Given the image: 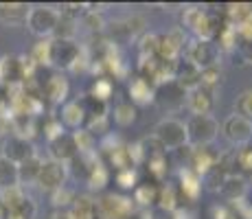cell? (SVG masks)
I'll use <instances>...</instances> for the list:
<instances>
[{
  "label": "cell",
  "mask_w": 252,
  "mask_h": 219,
  "mask_svg": "<svg viewBox=\"0 0 252 219\" xmlns=\"http://www.w3.org/2000/svg\"><path fill=\"white\" fill-rule=\"evenodd\" d=\"M184 125H187V138L191 147H206V145L215 143V138L220 136V123L211 114L191 116Z\"/></svg>",
  "instance_id": "obj_1"
},
{
  "label": "cell",
  "mask_w": 252,
  "mask_h": 219,
  "mask_svg": "<svg viewBox=\"0 0 252 219\" xmlns=\"http://www.w3.org/2000/svg\"><path fill=\"white\" fill-rule=\"evenodd\" d=\"M57 24H60V11L57 9L37 4V7H31V11H29L27 27L40 40H51L57 31Z\"/></svg>",
  "instance_id": "obj_2"
},
{
  "label": "cell",
  "mask_w": 252,
  "mask_h": 219,
  "mask_svg": "<svg viewBox=\"0 0 252 219\" xmlns=\"http://www.w3.org/2000/svg\"><path fill=\"white\" fill-rule=\"evenodd\" d=\"M154 138L162 145L164 152H178L184 145H189L187 125L178 119H162L154 127Z\"/></svg>",
  "instance_id": "obj_3"
},
{
  "label": "cell",
  "mask_w": 252,
  "mask_h": 219,
  "mask_svg": "<svg viewBox=\"0 0 252 219\" xmlns=\"http://www.w3.org/2000/svg\"><path fill=\"white\" fill-rule=\"evenodd\" d=\"M94 204L99 219H129L134 215V202L123 195L105 193L99 199H94Z\"/></svg>",
  "instance_id": "obj_4"
},
{
  "label": "cell",
  "mask_w": 252,
  "mask_h": 219,
  "mask_svg": "<svg viewBox=\"0 0 252 219\" xmlns=\"http://www.w3.org/2000/svg\"><path fill=\"white\" fill-rule=\"evenodd\" d=\"M184 60L191 62L193 66H197L200 70H204V68H211V66H217V62H220V51H217L215 42H202V40H195L193 37L191 42H187V46H184Z\"/></svg>",
  "instance_id": "obj_5"
},
{
  "label": "cell",
  "mask_w": 252,
  "mask_h": 219,
  "mask_svg": "<svg viewBox=\"0 0 252 219\" xmlns=\"http://www.w3.org/2000/svg\"><path fill=\"white\" fill-rule=\"evenodd\" d=\"M66 178H68V169L64 162H57V160H42L40 175H37V187L46 193H53L57 188L66 187Z\"/></svg>",
  "instance_id": "obj_6"
},
{
  "label": "cell",
  "mask_w": 252,
  "mask_h": 219,
  "mask_svg": "<svg viewBox=\"0 0 252 219\" xmlns=\"http://www.w3.org/2000/svg\"><path fill=\"white\" fill-rule=\"evenodd\" d=\"M221 131H224L226 140L235 147H246L252 143V121L239 114H230L221 125Z\"/></svg>",
  "instance_id": "obj_7"
},
{
  "label": "cell",
  "mask_w": 252,
  "mask_h": 219,
  "mask_svg": "<svg viewBox=\"0 0 252 219\" xmlns=\"http://www.w3.org/2000/svg\"><path fill=\"white\" fill-rule=\"evenodd\" d=\"M217 162H220V154L211 145H206V147H191V152H189V169L200 175L202 180L217 167Z\"/></svg>",
  "instance_id": "obj_8"
},
{
  "label": "cell",
  "mask_w": 252,
  "mask_h": 219,
  "mask_svg": "<svg viewBox=\"0 0 252 219\" xmlns=\"http://www.w3.org/2000/svg\"><path fill=\"white\" fill-rule=\"evenodd\" d=\"M81 48L79 44H75L72 40H53V51H51V64H55L57 68H66L72 70L75 64L81 57Z\"/></svg>",
  "instance_id": "obj_9"
},
{
  "label": "cell",
  "mask_w": 252,
  "mask_h": 219,
  "mask_svg": "<svg viewBox=\"0 0 252 219\" xmlns=\"http://www.w3.org/2000/svg\"><path fill=\"white\" fill-rule=\"evenodd\" d=\"M187 46V37H184L182 29H173L167 35H160V44H158V60L162 62H178L180 53Z\"/></svg>",
  "instance_id": "obj_10"
},
{
  "label": "cell",
  "mask_w": 252,
  "mask_h": 219,
  "mask_svg": "<svg viewBox=\"0 0 252 219\" xmlns=\"http://www.w3.org/2000/svg\"><path fill=\"white\" fill-rule=\"evenodd\" d=\"M79 154V149H77V143H75V136L70 134V131H64V134H60L57 138L48 140V156H51V160H57V162H70L75 156Z\"/></svg>",
  "instance_id": "obj_11"
},
{
  "label": "cell",
  "mask_w": 252,
  "mask_h": 219,
  "mask_svg": "<svg viewBox=\"0 0 252 219\" xmlns=\"http://www.w3.org/2000/svg\"><path fill=\"white\" fill-rule=\"evenodd\" d=\"M0 156H4L7 160L20 164L27 158L35 156V149H33L31 140L20 138V136H7V138H4V145H2V154H0Z\"/></svg>",
  "instance_id": "obj_12"
},
{
  "label": "cell",
  "mask_w": 252,
  "mask_h": 219,
  "mask_svg": "<svg viewBox=\"0 0 252 219\" xmlns=\"http://www.w3.org/2000/svg\"><path fill=\"white\" fill-rule=\"evenodd\" d=\"M200 68L193 66L187 60H178L176 68H173V81L182 88L184 92H191L195 88H200Z\"/></svg>",
  "instance_id": "obj_13"
},
{
  "label": "cell",
  "mask_w": 252,
  "mask_h": 219,
  "mask_svg": "<svg viewBox=\"0 0 252 219\" xmlns=\"http://www.w3.org/2000/svg\"><path fill=\"white\" fill-rule=\"evenodd\" d=\"M68 92H70V84L64 75H51L42 86V96L48 99L53 105H62L66 103L68 99Z\"/></svg>",
  "instance_id": "obj_14"
},
{
  "label": "cell",
  "mask_w": 252,
  "mask_h": 219,
  "mask_svg": "<svg viewBox=\"0 0 252 219\" xmlns=\"http://www.w3.org/2000/svg\"><path fill=\"white\" fill-rule=\"evenodd\" d=\"M178 193L180 199H187L189 204H193L197 197L202 195V178L197 173H193L189 167L180 169V184H178Z\"/></svg>",
  "instance_id": "obj_15"
},
{
  "label": "cell",
  "mask_w": 252,
  "mask_h": 219,
  "mask_svg": "<svg viewBox=\"0 0 252 219\" xmlns=\"http://www.w3.org/2000/svg\"><path fill=\"white\" fill-rule=\"evenodd\" d=\"M184 105L193 112V116H200V114H211L213 105V92L204 90V88H195V90L187 92V99H184Z\"/></svg>",
  "instance_id": "obj_16"
},
{
  "label": "cell",
  "mask_w": 252,
  "mask_h": 219,
  "mask_svg": "<svg viewBox=\"0 0 252 219\" xmlns=\"http://www.w3.org/2000/svg\"><path fill=\"white\" fill-rule=\"evenodd\" d=\"M31 7L24 2H0V22L7 27H20L27 24Z\"/></svg>",
  "instance_id": "obj_17"
},
{
  "label": "cell",
  "mask_w": 252,
  "mask_h": 219,
  "mask_svg": "<svg viewBox=\"0 0 252 219\" xmlns=\"http://www.w3.org/2000/svg\"><path fill=\"white\" fill-rule=\"evenodd\" d=\"M129 99H132L129 103L134 105H149L156 101V88L138 75L129 81Z\"/></svg>",
  "instance_id": "obj_18"
},
{
  "label": "cell",
  "mask_w": 252,
  "mask_h": 219,
  "mask_svg": "<svg viewBox=\"0 0 252 219\" xmlns=\"http://www.w3.org/2000/svg\"><path fill=\"white\" fill-rule=\"evenodd\" d=\"M96 164H99V156H96V152H92V154H77L70 162H66V169H68V173L72 175V178L88 180L90 171L96 167Z\"/></svg>",
  "instance_id": "obj_19"
},
{
  "label": "cell",
  "mask_w": 252,
  "mask_h": 219,
  "mask_svg": "<svg viewBox=\"0 0 252 219\" xmlns=\"http://www.w3.org/2000/svg\"><path fill=\"white\" fill-rule=\"evenodd\" d=\"M62 125L72 129H81L86 125V112L81 108V101H66L62 105V116H60Z\"/></svg>",
  "instance_id": "obj_20"
},
{
  "label": "cell",
  "mask_w": 252,
  "mask_h": 219,
  "mask_svg": "<svg viewBox=\"0 0 252 219\" xmlns=\"http://www.w3.org/2000/svg\"><path fill=\"white\" fill-rule=\"evenodd\" d=\"M246 188H248V182H246L241 175L232 173V175H226L224 182L220 187V193L224 195L228 202H239V199L246 197Z\"/></svg>",
  "instance_id": "obj_21"
},
{
  "label": "cell",
  "mask_w": 252,
  "mask_h": 219,
  "mask_svg": "<svg viewBox=\"0 0 252 219\" xmlns=\"http://www.w3.org/2000/svg\"><path fill=\"white\" fill-rule=\"evenodd\" d=\"M40 167H42V158H37V154L20 162L18 164V184L22 188L29 187V184H35L37 175H40Z\"/></svg>",
  "instance_id": "obj_22"
},
{
  "label": "cell",
  "mask_w": 252,
  "mask_h": 219,
  "mask_svg": "<svg viewBox=\"0 0 252 219\" xmlns=\"http://www.w3.org/2000/svg\"><path fill=\"white\" fill-rule=\"evenodd\" d=\"M70 219H99L96 217V204L90 195H75V202L68 208Z\"/></svg>",
  "instance_id": "obj_23"
},
{
  "label": "cell",
  "mask_w": 252,
  "mask_h": 219,
  "mask_svg": "<svg viewBox=\"0 0 252 219\" xmlns=\"http://www.w3.org/2000/svg\"><path fill=\"white\" fill-rule=\"evenodd\" d=\"M158 191H160V187H156L154 182L136 184V188H134V202L143 208H154L158 202Z\"/></svg>",
  "instance_id": "obj_24"
},
{
  "label": "cell",
  "mask_w": 252,
  "mask_h": 219,
  "mask_svg": "<svg viewBox=\"0 0 252 219\" xmlns=\"http://www.w3.org/2000/svg\"><path fill=\"white\" fill-rule=\"evenodd\" d=\"M156 206L162 208V211H167V213H173L176 208H180L182 199H180V193H178V187H173V184H164V187H160Z\"/></svg>",
  "instance_id": "obj_25"
},
{
  "label": "cell",
  "mask_w": 252,
  "mask_h": 219,
  "mask_svg": "<svg viewBox=\"0 0 252 219\" xmlns=\"http://www.w3.org/2000/svg\"><path fill=\"white\" fill-rule=\"evenodd\" d=\"M221 13H224L226 22L237 27V24H241L252 16V4L250 2H232V4H226V9Z\"/></svg>",
  "instance_id": "obj_26"
},
{
  "label": "cell",
  "mask_w": 252,
  "mask_h": 219,
  "mask_svg": "<svg viewBox=\"0 0 252 219\" xmlns=\"http://www.w3.org/2000/svg\"><path fill=\"white\" fill-rule=\"evenodd\" d=\"M27 197L24 188L18 184V187H7V188H0V204L4 206V211L11 213L20 206V202Z\"/></svg>",
  "instance_id": "obj_27"
},
{
  "label": "cell",
  "mask_w": 252,
  "mask_h": 219,
  "mask_svg": "<svg viewBox=\"0 0 252 219\" xmlns=\"http://www.w3.org/2000/svg\"><path fill=\"white\" fill-rule=\"evenodd\" d=\"M136 116H138L136 105L129 103V101H121V103L114 105V123L121 125V127H129L136 121Z\"/></svg>",
  "instance_id": "obj_28"
},
{
  "label": "cell",
  "mask_w": 252,
  "mask_h": 219,
  "mask_svg": "<svg viewBox=\"0 0 252 219\" xmlns=\"http://www.w3.org/2000/svg\"><path fill=\"white\" fill-rule=\"evenodd\" d=\"M18 187V164L0 156V188Z\"/></svg>",
  "instance_id": "obj_29"
},
{
  "label": "cell",
  "mask_w": 252,
  "mask_h": 219,
  "mask_svg": "<svg viewBox=\"0 0 252 219\" xmlns=\"http://www.w3.org/2000/svg\"><path fill=\"white\" fill-rule=\"evenodd\" d=\"M81 108H84V112H86V121L88 119H103V116H108V103H105V101L94 99V96H90V94L84 96Z\"/></svg>",
  "instance_id": "obj_30"
},
{
  "label": "cell",
  "mask_w": 252,
  "mask_h": 219,
  "mask_svg": "<svg viewBox=\"0 0 252 219\" xmlns=\"http://www.w3.org/2000/svg\"><path fill=\"white\" fill-rule=\"evenodd\" d=\"M88 187L92 188V191H103L105 187H108V182H110V169L105 167L103 162H99L94 169L90 171V175H88Z\"/></svg>",
  "instance_id": "obj_31"
},
{
  "label": "cell",
  "mask_w": 252,
  "mask_h": 219,
  "mask_svg": "<svg viewBox=\"0 0 252 219\" xmlns=\"http://www.w3.org/2000/svg\"><path fill=\"white\" fill-rule=\"evenodd\" d=\"M112 92H114V84L110 77H96L94 84L90 88V96H94V99H99V101H105V103L110 101Z\"/></svg>",
  "instance_id": "obj_32"
},
{
  "label": "cell",
  "mask_w": 252,
  "mask_h": 219,
  "mask_svg": "<svg viewBox=\"0 0 252 219\" xmlns=\"http://www.w3.org/2000/svg\"><path fill=\"white\" fill-rule=\"evenodd\" d=\"M158 44H160V35H156V33H145L138 42L140 60H145V57H156L158 55Z\"/></svg>",
  "instance_id": "obj_33"
},
{
  "label": "cell",
  "mask_w": 252,
  "mask_h": 219,
  "mask_svg": "<svg viewBox=\"0 0 252 219\" xmlns=\"http://www.w3.org/2000/svg\"><path fill=\"white\" fill-rule=\"evenodd\" d=\"M221 84V70L220 66H211V68H204L200 72V88H204L208 92H215V88Z\"/></svg>",
  "instance_id": "obj_34"
},
{
  "label": "cell",
  "mask_w": 252,
  "mask_h": 219,
  "mask_svg": "<svg viewBox=\"0 0 252 219\" xmlns=\"http://www.w3.org/2000/svg\"><path fill=\"white\" fill-rule=\"evenodd\" d=\"M51 51H53V40H40L35 44L31 53V60L35 66H46L51 64Z\"/></svg>",
  "instance_id": "obj_35"
},
{
  "label": "cell",
  "mask_w": 252,
  "mask_h": 219,
  "mask_svg": "<svg viewBox=\"0 0 252 219\" xmlns=\"http://www.w3.org/2000/svg\"><path fill=\"white\" fill-rule=\"evenodd\" d=\"M81 20V24H84L88 31H92V33H101L105 29V20H103V16H101L96 9H86L84 11V16L79 18Z\"/></svg>",
  "instance_id": "obj_36"
},
{
  "label": "cell",
  "mask_w": 252,
  "mask_h": 219,
  "mask_svg": "<svg viewBox=\"0 0 252 219\" xmlns=\"http://www.w3.org/2000/svg\"><path fill=\"white\" fill-rule=\"evenodd\" d=\"M235 110H237L235 114H239V116H244V119L252 121V88L250 90H244L239 96H237Z\"/></svg>",
  "instance_id": "obj_37"
},
{
  "label": "cell",
  "mask_w": 252,
  "mask_h": 219,
  "mask_svg": "<svg viewBox=\"0 0 252 219\" xmlns=\"http://www.w3.org/2000/svg\"><path fill=\"white\" fill-rule=\"evenodd\" d=\"M145 164H147L149 175H152L156 182H160L164 175H167V158H164V156H156V158L145 160Z\"/></svg>",
  "instance_id": "obj_38"
},
{
  "label": "cell",
  "mask_w": 252,
  "mask_h": 219,
  "mask_svg": "<svg viewBox=\"0 0 252 219\" xmlns=\"http://www.w3.org/2000/svg\"><path fill=\"white\" fill-rule=\"evenodd\" d=\"M51 199H53V206L55 208H70V204L75 202V193H72L68 187H62L51 193Z\"/></svg>",
  "instance_id": "obj_39"
},
{
  "label": "cell",
  "mask_w": 252,
  "mask_h": 219,
  "mask_svg": "<svg viewBox=\"0 0 252 219\" xmlns=\"http://www.w3.org/2000/svg\"><path fill=\"white\" fill-rule=\"evenodd\" d=\"M114 180H116V184H119L121 188H136L138 173H136V169L134 167H129V169H123V171H116Z\"/></svg>",
  "instance_id": "obj_40"
},
{
  "label": "cell",
  "mask_w": 252,
  "mask_h": 219,
  "mask_svg": "<svg viewBox=\"0 0 252 219\" xmlns=\"http://www.w3.org/2000/svg\"><path fill=\"white\" fill-rule=\"evenodd\" d=\"M35 213H37L35 202H33V199L27 195V197H24L22 202H20V206H18L16 211L7 213V215H13L16 219H33V217H35Z\"/></svg>",
  "instance_id": "obj_41"
},
{
  "label": "cell",
  "mask_w": 252,
  "mask_h": 219,
  "mask_svg": "<svg viewBox=\"0 0 252 219\" xmlns=\"http://www.w3.org/2000/svg\"><path fill=\"white\" fill-rule=\"evenodd\" d=\"M204 16V9H200V7H184V11H182V24L187 29H195V24L200 22V18Z\"/></svg>",
  "instance_id": "obj_42"
},
{
  "label": "cell",
  "mask_w": 252,
  "mask_h": 219,
  "mask_svg": "<svg viewBox=\"0 0 252 219\" xmlns=\"http://www.w3.org/2000/svg\"><path fill=\"white\" fill-rule=\"evenodd\" d=\"M235 154H237V167L252 173V143L246 145V147H239Z\"/></svg>",
  "instance_id": "obj_43"
},
{
  "label": "cell",
  "mask_w": 252,
  "mask_h": 219,
  "mask_svg": "<svg viewBox=\"0 0 252 219\" xmlns=\"http://www.w3.org/2000/svg\"><path fill=\"white\" fill-rule=\"evenodd\" d=\"M44 134H46V138L48 140H53V138H57L60 134H64L66 131V127L62 125V121L60 119H55V116H51V119H46L44 121Z\"/></svg>",
  "instance_id": "obj_44"
},
{
  "label": "cell",
  "mask_w": 252,
  "mask_h": 219,
  "mask_svg": "<svg viewBox=\"0 0 252 219\" xmlns=\"http://www.w3.org/2000/svg\"><path fill=\"white\" fill-rule=\"evenodd\" d=\"M86 131H90L92 136L96 134H105L108 131V116H103V119H88L86 121Z\"/></svg>",
  "instance_id": "obj_45"
},
{
  "label": "cell",
  "mask_w": 252,
  "mask_h": 219,
  "mask_svg": "<svg viewBox=\"0 0 252 219\" xmlns=\"http://www.w3.org/2000/svg\"><path fill=\"white\" fill-rule=\"evenodd\" d=\"M235 31H237L239 42H252V16L248 18V20H244L241 24H237Z\"/></svg>",
  "instance_id": "obj_46"
},
{
  "label": "cell",
  "mask_w": 252,
  "mask_h": 219,
  "mask_svg": "<svg viewBox=\"0 0 252 219\" xmlns=\"http://www.w3.org/2000/svg\"><path fill=\"white\" fill-rule=\"evenodd\" d=\"M211 215H213V219H239L235 215V211H232L230 206H213L211 208Z\"/></svg>",
  "instance_id": "obj_47"
},
{
  "label": "cell",
  "mask_w": 252,
  "mask_h": 219,
  "mask_svg": "<svg viewBox=\"0 0 252 219\" xmlns=\"http://www.w3.org/2000/svg\"><path fill=\"white\" fill-rule=\"evenodd\" d=\"M145 219H173V217H171V213H167V211H162V208L154 206V208H147Z\"/></svg>",
  "instance_id": "obj_48"
},
{
  "label": "cell",
  "mask_w": 252,
  "mask_h": 219,
  "mask_svg": "<svg viewBox=\"0 0 252 219\" xmlns=\"http://www.w3.org/2000/svg\"><path fill=\"white\" fill-rule=\"evenodd\" d=\"M171 217H173V219H195V215H193L189 208H182V206L176 208V211L171 213Z\"/></svg>",
  "instance_id": "obj_49"
},
{
  "label": "cell",
  "mask_w": 252,
  "mask_h": 219,
  "mask_svg": "<svg viewBox=\"0 0 252 219\" xmlns=\"http://www.w3.org/2000/svg\"><path fill=\"white\" fill-rule=\"evenodd\" d=\"M51 219H70L68 208H55V211L51 213Z\"/></svg>",
  "instance_id": "obj_50"
},
{
  "label": "cell",
  "mask_w": 252,
  "mask_h": 219,
  "mask_svg": "<svg viewBox=\"0 0 252 219\" xmlns=\"http://www.w3.org/2000/svg\"><path fill=\"white\" fill-rule=\"evenodd\" d=\"M4 103H9V90L4 86H0V108H2Z\"/></svg>",
  "instance_id": "obj_51"
},
{
  "label": "cell",
  "mask_w": 252,
  "mask_h": 219,
  "mask_svg": "<svg viewBox=\"0 0 252 219\" xmlns=\"http://www.w3.org/2000/svg\"><path fill=\"white\" fill-rule=\"evenodd\" d=\"M0 219H7V211H4L2 204H0Z\"/></svg>",
  "instance_id": "obj_52"
}]
</instances>
